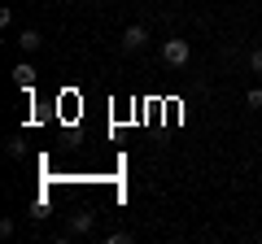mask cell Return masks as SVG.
<instances>
[{"mask_svg": "<svg viewBox=\"0 0 262 244\" xmlns=\"http://www.w3.org/2000/svg\"><path fill=\"white\" fill-rule=\"evenodd\" d=\"M188 57H192V44L188 39H162V61L166 66H188Z\"/></svg>", "mask_w": 262, "mask_h": 244, "instance_id": "obj_1", "label": "cell"}, {"mask_svg": "<svg viewBox=\"0 0 262 244\" xmlns=\"http://www.w3.org/2000/svg\"><path fill=\"white\" fill-rule=\"evenodd\" d=\"M245 105H249V109H262V87H249V92H245Z\"/></svg>", "mask_w": 262, "mask_h": 244, "instance_id": "obj_6", "label": "cell"}, {"mask_svg": "<svg viewBox=\"0 0 262 244\" xmlns=\"http://www.w3.org/2000/svg\"><path fill=\"white\" fill-rule=\"evenodd\" d=\"M5 149H9V157H22V153H27V144H22V140H18V135H13V140H9V144H5Z\"/></svg>", "mask_w": 262, "mask_h": 244, "instance_id": "obj_7", "label": "cell"}, {"mask_svg": "<svg viewBox=\"0 0 262 244\" xmlns=\"http://www.w3.org/2000/svg\"><path fill=\"white\" fill-rule=\"evenodd\" d=\"M13 79H18V87H31V83H35V66H31V61L13 66Z\"/></svg>", "mask_w": 262, "mask_h": 244, "instance_id": "obj_5", "label": "cell"}, {"mask_svg": "<svg viewBox=\"0 0 262 244\" xmlns=\"http://www.w3.org/2000/svg\"><path fill=\"white\" fill-rule=\"evenodd\" d=\"M88 5H101V0H88Z\"/></svg>", "mask_w": 262, "mask_h": 244, "instance_id": "obj_9", "label": "cell"}, {"mask_svg": "<svg viewBox=\"0 0 262 244\" xmlns=\"http://www.w3.org/2000/svg\"><path fill=\"white\" fill-rule=\"evenodd\" d=\"M249 70H253V75H262V48H253V53H249Z\"/></svg>", "mask_w": 262, "mask_h": 244, "instance_id": "obj_8", "label": "cell"}, {"mask_svg": "<svg viewBox=\"0 0 262 244\" xmlns=\"http://www.w3.org/2000/svg\"><path fill=\"white\" fill-rule=\"evenodd\" d=\"M39 44H44V35H39V31H31V27L18 35V48H22V53H35Z\"/></svg>", "mask_w": 262, "mask_h": 244, "instance_id": "obj_4", "label": "cell"}, {"mask_svg": "<svg viewBox=\"0 0 262 244\" xmlns=\"http://www.w3.org/2000/svg\"><path fill=\"white\" fill-rule=\"evenodd\" d=\"M92 227H96V214H92V209H79V214H70V231H75V235H88Z\"/></svg>", "mask_w": 262, "mask_h": 244, "instance_id": "obj_3", "label": "cell"}, {"mask_svg": "<svg viewBox=\"0 0 262 244\" xmlns=\"http://www.w3.org/2000/svg\"><path fill=\"white\" fill-rule=\"evenodd\" d=\"M144 44H149V27H140V22H136V27L122 31V53H140Z\"/></svg>", "mask_w": 262, "mask_h": 244, "instance_id": "obj_2", "label": "cell"}]
</instances>
